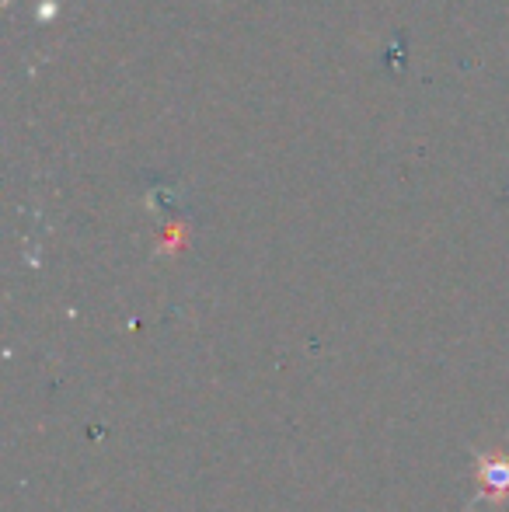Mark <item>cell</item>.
<instances>
[{
	"label": "cell",
	"instance_id": "obj_1",
	"mask_svg": "<svg viewBox=\"0 0 509 512\" xmlns=\"http://www.w3.org/2000/svg\"><path fill=\"white\" fill-rule=\"evenodd\" d=\"M475 474L482 492L475 495L478 502H506L509 499V453L489 450L475 457Z\"/></svg>",
	"mask_w": 509,
	"mask_h": 512
}]
</instances>
